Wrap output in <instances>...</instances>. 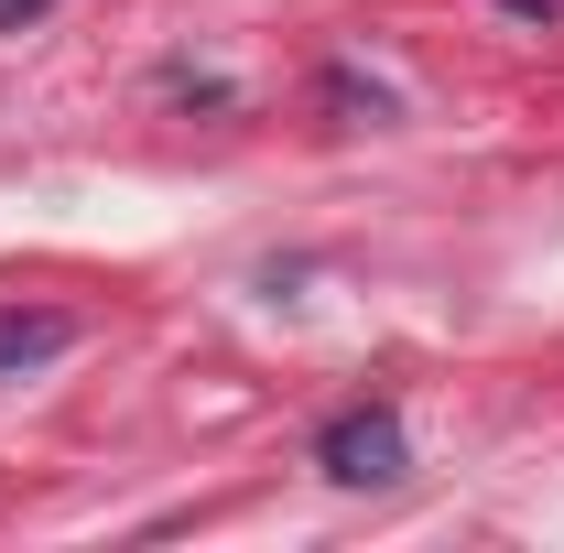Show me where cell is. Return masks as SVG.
<instances>
[{
  "mask_svg": "<svg viewBox=\"0 0 564 553\" xmlns=\"http://www.w3.org/2000/svg\"><path fill=\"white\" fill-rule=\"evenodd\" d=\"M315 467H326L337 488H391L402 467H413L402 413H380V402H369V413H337V423H326V445H315Z\"/></svg>",
  "mask_w": 564,
  "mask_h": 553,
  "instance_id": "obj_1",
  "label": "cell"
},
{
  "mask_svg": "<svg viewBox=\"0 0 564 553\" xmlns=\"http://www.w3.org/2000/svg\"><path fill=\"white\" fill-rule=\"evenodd\" d=\"M66 347H76L66 304H0V380H22V369H44V358H66Z\"/></svg>",
  "mask_w": 564,
  "mask_h": 553,
  "instance_id": "obj_2",
  "label": "cell"
},
{
  "mask_svg": "<svg viewBox=\"0 0 564 553\" xmlns=\"http://www.w3.org/2000/svg\"><path fill=\"white\" fill-rule=\"evenodd\" d=\"M33 11H55V0H0V33H22Z\"/></svg>",
  "mask_w": 564,
  "mask_h": 553,
  "instance_id": "obj_3",
  "label": "cell"
}]
</instances>
